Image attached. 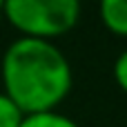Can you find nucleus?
I'll list each match as a JSON object with an SVG mask.
<instances>
[{
    "label": "nucleus",
    "instance_id": "obj_3",
    "mask_svg": "<svg viewBox=\"0 0 127 127\" xmlns=\"http://www.w3.org/2000/svg\"><path fill=\"white\" fill-rule=\"evenodd\" d=\"M98 13L107 31L118 38H127V0H103Z\"/></svg>",
    "mask_w": 127,
    "mask_h": 127
},
{
    "label": "nucleus",
    "instance_id": "obj_4",
    "mask_svg": "<svg viewBox=\"0 0 127 127\" xmlns=\"http://www.w3.org/2000/svg\"><path fill=\"white\" fill-rule=\"evenodd\" d=\"M20 127H80L71 116L51 109V112H38V114H25Z\"/></svg>",
    "mask_w": 127,
    "mask_h": 127
},
{
    "label": "nucleus",
    "instance_id": "obj_7",
    "mask_svg": "<svg viewBox=\"0 0 127 127\" xmlns=\"http://www.w3.org/2000/svg\"><path fill=\"white\" fill-rule=\"evenodd\" d=\"M4 20V0H0V22Z\"/></svg>",
    "mask_w": 127,
    "mask_h": 127
},
{
    "label": "nucleus",
    "instance_id": "obj_1",
    "mask_svg": "<svg viewBox=\"0 0 127 127\" xmlns=\"http://www.w3.org/2000/svg\"><path fill=\"white\" fill-rule=\"evenodd\" d=\"M2 92L22 114L58 109L74 87V69L65 51L49 40L16 38L0 60Z\"/></svg>",
    "mask_w": 127,
    "mask_h": 127
},
{
    "label": "nucleus",
    "instance_id": "obj_6",
    "mask_svg": "<svg viewBox=\"0 0 127 127\" xmlns=\"http://www.w3.org/2000/svg\"><path fill=\"white\" fill-rule=\"evenodd\" d=\"M112 74H114V80L118 85V89L127 94V49H123L116 60H114V67H112Z\"/></svg>",
    "mask_w": 127,
    "mask_h": 127
},
{
    "label": "nucleus",
    "instance_id": "obj_2",
    "mask_svg": "<svg viewBox=\"0 0 127 127\" xmlns=\"http://www.w3.org/2000/svg\"><path fill=\"white\" fill-rule=\"evenodd\" d=\"M4 20L22 33V38H38L54 42L69 33L80 20L78 0H7Z\"/></svg>",
    "mask_w": 127,
    "mask_h": 127
},
{
    "label": "nucleus",
    "instance_id": "obj_5",
    "mask_svg": "<svg viewBox=\"0 0 127 127\" xmlns=\"http://www.w3.org/2000/svg\"><path fill=\"white\" fill-rule=\"evenodd\" d=\"M22 118L25 114L18 109V105L4 92H0V127H20Z\"/></svg>",
    "mask_w": 127,
    "mask_h": 127
}]
</instances>
